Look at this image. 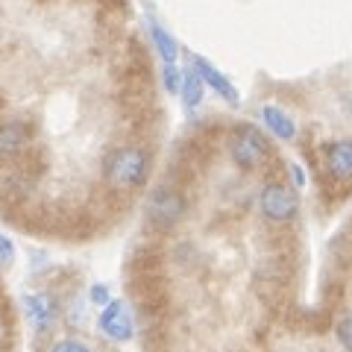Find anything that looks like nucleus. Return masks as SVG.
I'll return each mask as SVG.
<instances>
[{"instance_id": "f03ea898", "label": "nucleus", "mask_w": 352, "mask_h": 352, "mask_svg": "<svg viewBox=\"0 0 352 352\" xmlns=\"http://www.w3.org/2000/svg\"><path fill=\"white\" fill-rule=\"evenodd\" d=\"M229 153H232L235 164L252 170L267 159V141H264V135L256 126H238L232 135V144H229Z\"/></svg>"}, {"instance_id": "9b49d317", "label": "nucleus", "mask_w": 352, "mask_h": 352, "mask_svg": "<svg viewBox=\"0 0 352 352\" xmlns=\"http://www.w3.org/2000/svg\"><path fill=\"white\" fill-rule=\"evenodd\" d=\"M179 94H182V103L194 109L197 103L203 100V80H200V74L197 71H188V74H182V88H179Z\"/></svg>"}, {"instance_id": "a211bd4d", "label": "nucleus", "mask_w": 352, "mask_h": 352, "mask_svg": "<svg viewBox=\"0 0 352 352\" xmlns=\"http://www.w3.org/2000/svg\"><path fill=\"white\" fill-rule=\"evenodd\" d=\"M6 346H9V326L0 320V352H3Z\"/></svg>"}, {"instance_id": "f3484780", "label": "nucleus", "mask_w": 352, "mask_h": 352, "mask_svg": "<svg viewBox=\"0 0 352 352\" xmlns=\"http://www.w3.org/2000/svg\"><path fill=\"white\" fill-rule=\"evenodd\" d=\"M12 256H15V250L9 244V238L0 235V261H12Z\"/></svg>"}, {"instance_id": "423d86ee", "label": "nucleus", "mask_w": 352, "mask_h": 352, "mask_svg": "<svg viewBox=\"0 0 352 352\" xmlns=\"http://www.w3.org/2000/svg\"><path fill=\"white\" fill-rule=\"evenodd\" d=\"M24 314L32 329L47 332L56 323V300L50 294H27L24 296Z\"/></svg>"}, {"instance_id": "dca6fc26", "label": "nucleus", "mask_w": 352, "mask_h": 352, "mask_svg": "<svg viewBox=\"0 0 352 352\" xmlns=\"http://www.w3.org/2000/svg\"><path fill=\"white\" fill-rule=\"evenodd\" d=\"M50 352H91L85 344H80V340H62V344H56Z\"/></svg>"}, {"instance_id": "6ab92c4d", "label": "nucleus", "mask_w": 352, "mask_h": 352, "mask_svg": "<svg viewBox=\"0 0 352 352\" xmlns=\"http://www.w3.org/2000/svg\"><path fill=\"white\" fill-rule=\"evenodd\" d=\"M291 170H294V179H296V185H302V182H305V173H302V168H296V164H294Z\"/></svg>"}, {"instance_id": "6e6552de", "label": "nucleus", "mask_w": 352, "mask_h": 352, "mask_svg": "<svg viewBox=\"0 0 352 352\" xmlns=\"http://www.w3.org/2000/svg\"><path fill=\"white\" fill-rule=\"evenodd\" d=\"M326 168L335 179H352V141H338L329 147Z\"/></svg>"}, {"instance_id": "ddd939ff", "label": "nucleus", "mask_w": 352, "mask_h": 352, "mask_svg": "<svg viewBox=\"0 0 352 352\" xmlns=\"http://www.w3.org/2000/svg\"><path fill=\"white\" fill-rule=\"evenodd\" d=\"M162 80H164V88H168L170 94H179V88H182V74L173 68V62L164 65V71H162Z\"/></svg>"}, {"instance_id": "39448f33", "label": "nucleus", "mask_w": 352, "mask_h": 352, "mask_svg": "<svg viewBox=\"0 0 352 352\" xmlns=\"http://www.w3.org/2000/svg\"><path fill=\"white\" fill-rule=\"evenodd\" d=\"M100 329H103L106 338L118 340V344H126V340H132V335H135V323H132V317H129L124 302H109L103 308Z\"/></svg>"}, {"instance_id": "20e7f679", "label": "nucleus", "mask_w": 352, "mask_h": 352, "mask_svg": "<svg viewBox=\"0 0 352 352\" xmlns=\"http://www.w3.org/2000/svg\"><path fill=\"white\" fill-rule=\"evenodd\" d=\"M182 212H185V200L176 191H168V188L156 191L150 197V203H147V217L159 229H170L173 223H179Z\"/></svg>"}, {"instance_id": "f8f14e48", "label": "nucleus", "mask_w": 352, "mask_h": 352, "mask_svg": "<svg viewBox=\"0 0 352 352\" xmlns=\"http://www.w3.org/2000/svg\"><path fill=\"white\" fill-rule=\"evenodd\" d=\"M150 36H153V41H156V47H159L164 62H173L176 56H179V47H176V41L168 36V30H164V27L150 24Z\"/></svg>"}, {"instance_id": "f257e3e1", "label": "nucleus", "mask_w": 352, "mask_h": 352, "mask_svg": "<svg viewBox=\"0 0 352 352\" xmlns=\"http://www.w3.org/2000/svg\"><path fill=\"white\" fill-rule=\"evenodd\" d=\"M147 170H150L147 153L138 147L115 150L112 156L106 159V179L112 182L115 188H135V185L147 179Z\"/></svg>"}, {"instance_id": "4468645a", "label": "nucleus", "mask_w": 352, "mask_h": 352, "mask_svg": "<svg viewBox=\"0 0 352 352\" xmlns=\"http://www.w3.org/2000/svg\"><path fill=\"white\" fill-rule=\"evenodd\" d=\"M338 340H340V346H344L346 352H352V317H346V320L338 323Z\"/></svg>"}, {"instance_id": "1a4fd4ad", "label": "nucleus", "mask_w": 352, "mask_h": 352, "mask_svg": "<svg viewBox=\"0 0 352 352\" xmlns=\"http://www.w3.org/2000/svg\"><path fill=\"white\" fill-rule=\"evenodd\" d=\"M261 118H264V124H267V129H270L279 141H291V138L296 135V124H294V118L285 115L279 106H264V109H261Z\"/></svg>"}, {"instance_id": "0eeeda50", "label": "nucleus", "mask_w": 352, "mask_h": 352, "mask_svg": "<svg viewBox=\"0 0 352 352\" xmlns=\"http://www.w3.org/2000/svg\"><path fill=\"white\" fill-rule=\"evenodd\" d=\"M194 71L200 74V80H203L206 85H212L214 91H217L220 97H223L226 103H232V106H238V103H241V97H238V88H235L232 82H229L226 76L220 74V71L214 68L212 62H206L203 56H194Z\"/></svg>"}, {"instance_id": "7ed1b4c3", "label": "nucleus", "mask_w": 352, "mask_h": 352, "mask_svg": "<svg viewBox=\"0 0 352 352\" xmlns=\"http://www.w3.org/2000/svg\"><path fill=\"white\" fill-rule=\"evenodd\" d=\"M258 206L267 220H276V223H285V220H291L296 214V208H300V197H296L288 185H279V182H270L264 185V191L258 197Z\"/></svg>"}, {"instance_id": "9d476101", "label": "nucleus", "mask_w": 352, "mask_h": 352, "mask_svg": "<svg viewBox=\"0 0 352 352\" xmlns=\"http://www.w3.org/2000/svg\"><path fill=\"white\" fill-rule=\"evenodd\" d=\"M24 144H27V129L21 124L0 126V156H15Z\"/></svg>"}, {"instance_id": "2eb2a0df", "label": "nucleus", "mask_w": 352, "mask_h": 352, "mask_svg": "<svg viewBox=\"0 0 352 352\" xmlns=\"http://www.w3.org/2000/svg\"><path fill=\"white\" fill-rule=\"evenodd\" d=\"M88 300H91L94 305H109L112 302V296H109V291L103 288V285H94V288L88 291Z\"/></svg>"}]
</instances>
